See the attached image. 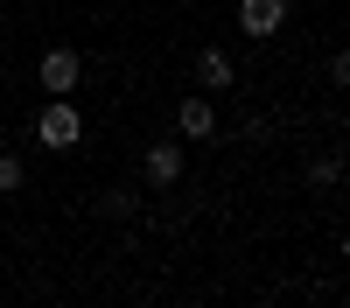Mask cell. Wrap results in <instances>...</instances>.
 <instances>
[{"instance_id":"obj_1","label":"cell","mask_w":350,"mask_h":308,"mask_svg":"<svg viewBox=\"0 0 350 308\" xmlns=\"http://www.w3.org/2000/svg\"><path fill=\"white\" fill-rule=\"evenodd\" d=\"M36 140H42L49 154H70L77 140H84V112H77L70 98H56V105H42V112H36Z\"/></svg>"},{"instance_id":"obj_2","label":"cell","mask_w":350,"mask_h":308,"mask_svg":"<svg viewBox=\"0 0 350 308\" xmlns=\"http://www.w3.org/2000/svg\"><path fill=\"white\" fill-rule=\"evenodd\" d=\"M36 77H42V92H49V98H70L77 84H84V56H77V49H42Z\"/></svg>"},{"instance_id":"obj_3","label":"cell","mask_w":350,"mask_h":308,"mask_svg":"<svg viewBox=\"0 0 350 308\" xmlns=\"http://www.w3.org/2000/svg\"><path fill=\"white\" fill-rule=\"evenodd\" d=\"M140 182L148 189H175L183 182V140H154V148L140 154Z\"/></svg>"},{"instance_id":"obj_4","label":"cell","mask_w":350,"mask_h":308,"mask_svg":"<svg viewBox=\"0 0 350 308\" xmlns=\"http://www.w3.org/2000/svg\"><path fill=\"white\" fill-rule=\"evenodd\" d=\"M280 28H287V0H239V36L267 42V36H280Z\"/></svg>"},{"instance_id":"obj_5","label":"cell","mask_w":350,"mask_h":308,"mask_svg":"<svg viewBox=\"0 0 350 308\" xmlns=\"http://www.w3.org/2000/svg\"><path fill=\"white\" fill-rule=\"evenodd\" d=\"M217 133V105L211 98H183L175 105V140H211Z\"/></svg>"},{"instance_id":"obj_6","label":"cell","mask_w":350,"mask_h":308,"mask_svg":"<svg viewBox=\"0 0 350 308\" xmlns=\"http://www.w3.org/2000/svg\"><path fill=\"white\" fill-rule=\"evenodd\" d=\"M196 84L217 98V92H231V84H239V64H231L224 49H196Z\"/></svg>"},{"instance_id":"obj_7","label":"cell","mask_w":350,"mask_h":308,"mask_svg":"<svg viewBox=\"0 0 350 308\" xmlns=\"http://www.w3.org/2000/svg\"><path fill=\"white\" fill-rule=\"evenodd\" d=\"M21 182H28V161L21 154H0V196H14Z\"/></svg>"},{"instance_id":"obj_8","label":"cell","mask_w":350,"mask_h":308,"mask_svg":"<svg viewBox=\"0 0 350 308\" xmlns=\"http://www.w3.org/2000/svg\"><path fill=\"white\" fill-rule=\"evenodd\" d=\"M98 210H105V217H133V210H140V196H133V189H112Z\"/></svg>"},{"instance_id":"obj_9","label":"cell","mask_w":350,"mask_h":308,"mask_svg":"<svg viewBox=\"0 0 350 308\" xmlns=\"http://www.w3.org/2000/svg\"><path fill=\"white\" fill-rule=\"evenodd\" d=\"M336 176H343V154H323V161H308V182H323V189H329Z\"/></svg>"}]
</instances>
